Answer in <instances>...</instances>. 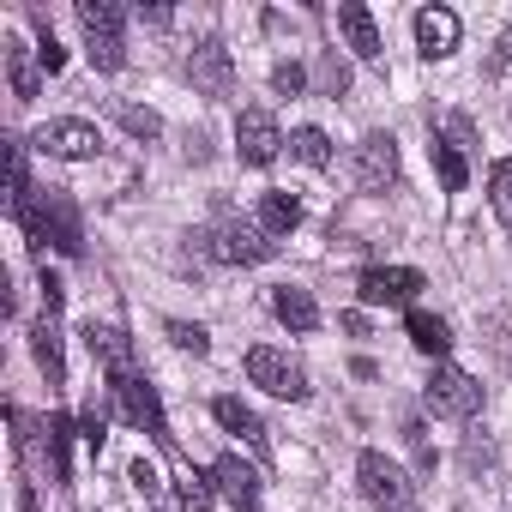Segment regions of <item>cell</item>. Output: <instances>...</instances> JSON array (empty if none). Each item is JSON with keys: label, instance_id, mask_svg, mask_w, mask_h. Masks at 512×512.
Listing matches in <instances>:
<instances>
[{"label": "cell", "instance_id": "obj_1", "mask_svg": "<svg viewBox=\"0 0 512 512\" xmlns=\"http://www.w3.org/2000/svg\"><path fill=\"white\" fill-rule=\"evenodd\" d=\"M19 223H25V235H31L37 247H61L67 260H79V253H85V223H79V211H73V199H67L61 187H49Z\"/></svg>", "mask_w": 512, "mask_h": 512}, {"label": "cell", "instance_id": "obj_2", "mask_svg": "<svg viewBox=\"0 0 512 512\" xmlns=\"http://www.w3.org/2000/svg\"><path fill=\"white\" fill-rule=\"evenodd\" d=\"M127 13L115 0H79V31H85V55L97 73H121L127 67V37H121Z\"/></svg>", "mask_w": 512, "mask_h": 512}, {"label": "cell", "instance_id": "obj_3", "mask_svg": "<svg viewBox=\"0 0 512 512\" xmlns=\"http://www.w3.org/2000/svg\"><path fill=\"white\" fill-rule=\"evenodd\" d=\"M199 241L211 247V260H223V266H266L272 253H278V241H272L260 223H247V217H223V223H211Z\"/></svg>", "mask_w": 512, "mask_h": 512}, {"label": "cell", "instance_id": "obj_4", "mask_svg": "<svg viewBox=\"0 0 512 512\" xmlns=\"http://www.w3.org/2000/svg\"><path fill=\"white\" fill-rule=\"evenodd\" d=\"M247 380H253V386H266V392L284 398V404H302V398H308V374H302V362H296L290 350H278V344H253V350H247Z\"/></svg>", "mask_w": 512, "mask_h": 512}, {"label": "cell", "instance_id": "obj_5", "mask_svg": "<svg viewBox=\"0 0 512 512\" xmlns=\"http://www.w3.org/2000/svg\"><path fill=\"white\" fill-rule=\"evenodd\" d=\"M356 482H362V494H368L380 512H410V500H416V482H410L386 452H362V458H356Z\"/></svg>", "mask_w": 512, "mask_h": 512}, {"label": "cell", "instance_id": "obj_6", "mask_svg": "<svg viewBox=\"0 0 512 512\" xmlns=\"http://www.w3.org/2000/svg\"><path fill=\"white\" fill-rule=\"evenodd\" d=\"M284 145H290V139H284V127H278L272 109H241V115H235V157H241L247 169L278 163Z\"/></svg>", "mask_w": 512, "mask_h": 512}, {"label": "cell", "instance_id": "obj_7", "mask_svg": "<svg viewBox=\"0 0 512 512\" xmlns=\"http://www.w3.org/2000/svg\"><path fill=\"white\" fill-rule=\"evenodd\" d=\"M422 404H428L434 416H446V422H464V416L482 410V386H476L464 368H434L428 386H422Z\"/></svg>", "mask_w": 512, "mask_h": 512}, {"label": "cell", "instance_id": "obj_8", "mask_svg": "<svg viewBox=\"0 0 512 512\" xmlns=\"http://www.w3.org/2000/svg\"><path fill=\"white\" fill-rule=\"evenodd\" d=\"M115 398H121V416H127L133 428H145L157 446H175V434H169V416H163V398H157V386H151L145 374H127V380H115Z\"/></svg>", "mask_w": 512, "mask_h": 512}, {"label": "cell", "instance_id": "obj_9", "mask_svg": "<svg viewBox=\"0 0 512 512\" xmlns=\"http://www.w3.org/2000/svg\"><path fill=\"white\" fill-rule=\"evenodd\" d=\"M416 290H422V272H410V266H368L356 278L362 308H410Z\"/></svg>", "mask_w": 512, "mask_h": 512}, {"label": "cell", "instance_id": "obj_10", "mask_svg": "<svg viewBox=\"0 0 512 512\" xmlns=\"http://www.w3.org/2000/svg\"><path fill=\"white\" fill-rule=\"evenodd\" d=\"M31 145H37V151H49V157L85 163V157H97V151H103V133H97L91 121L67 115V121H49V127H37V139H31Z\"/></svg>", "mask_w": 512, "mask_h": 512}, {"label": "cell", "instance_id": "obj_11", "mask_svg": "<svg viewBox=\"0 0 512 512\" xmlns=\"http://www.w3.org/2000/svg\"><path fill=\"white\" fill-rule=\"evenodd\" d=\"M187 79H193L199 97L223 103V97L235 91V61H229V49H223V43H199V49L187 55Z\"/></svg>", "mask_w": 512, "mask_h": 512}, {"label": "cell", "instance_id": "obj_12", "mask_svg": "<svg viewBox=\"0 0 512 512\" xmlns=\"http://www.w3.org/2000/svg\"><path fill=\"white\" fill-rule=\"evenodd\" d=\"M211 488H217L235 512H260V470L241 464L235 452H223V458L211 464Z\"/></svg>", "mask_w": 512, "mask_h": 512}, {"label": "cell", "instance_id": "obj_13", "mask_svg": "<svg viewBox=\"0 0 512 512\" xmlns=\"http://www.w3.org/2000/svg\"><path fill=\"white\" fill-rule=\"evenodd\" d=\"M356 181H362L368 193H386V187L398 181V139H392V133H368V139L356 145Z\"/></svg>", "mask_w": 512, "mask_h": 512}, {"label": "cell", "instance_id": "obj_14", "mask_svg": "<svg viewBox=\"0 0 512 512\" xmlns=\"http://www.w3.org/2000/svg\"><path fill=\"white\" fill-rule=\"evenodd\" d=\"M458 37H464V25H458L452 7H422L416 13V49H422V61H446L458 49Z\"/></svg>", "mask_w": 512, "mask_h": 512}, {"label": "cell", "instance_id": "obj_15", "mask_svg": "<svg viewBox=\"0 0 512 512\" xmlns=\"http://www.w3.org/2000/svg\"><path fill=\"white\" fill-rule=\"evenodd\" d=\"M85 350L109 368V380H127V374H139V362H133V338L121 332V326H85Z\"/></svg>", "mask_w": 512, "mask_h": 512}, {"label": "cell", "instance_id": "obj_16", "mask_svg": "<svg viewBox=\"0 0 512 512\" xmlns=\"http://www.w3.org/2000/svg\"><path fill=\"white\" fill-rule=\"evenodd\" d=\"M338 31H344V43H350L356 61H380L386 55L380 49V25H374V13L362 7V0H344V7H338Z\"/></svg>", "mask_w": 512, "mask_h": 512}, {"label": "cell", "instance_id": "obj_17", "mask_svg": "<svg viewBox=\"0 0 512 512\" xmlns=\"http://www.w3.org/2000/svg\"><path fill=\"white\" fill-rule=\"evenodd\" d=\"M7 85H13V103H37V91H43V61H37V49H25V43H7Z\"/></svg>", "mask_w": 512, "mask_h": 512}, {"label": "cell", "instance_id": "obj_18", "mask_svg": "<svg viewBox=\"0 0 512 512\" xmlns=\"http://www.w3.org/2000/svg\"><path fill=\"white\" fill-rule=\"evenodd\" d=\"M211 416H217V422H223L229 434H241V440H247L253 452H260V458L272 452V434H266V422L253 416V410H247L241 398H217V404H211Z\"/></svg>", "mask_w": 512, "mask_h": 512}, {"label": "cell", "instance_id": "obj_19", "mask_svg": "<svg viewBox=\"0 0 512 512\" xmlns=\"http://www.w3.org/2000/svg\"><path fill=\"white\" fill-rule=\"evenodd\" d=\"M272 314H278L290 332H314V326H320V302H314L302 284H284V290H272Z\"/></svg>", "mask_w": 512, "mask_h": 512}, {"label": "cell", "instance_id": "obj_20", "mask_svg": "<svg viewBox=\"0 0 512 512\" xmlns=\"http://www.w3.org/2000/svg\"><path fill=\"white\" fill-rule=\"evenodd\" d=\"M31 356H37V368L49 374V386H67V356H61V332H55V314H43V320L31 326Z\"/></svg>", "mask_w": 512, "mask_h": 512}, {"label": "cell", "instance_id": "obj_21", "mask_svg": "<svg viewBox=\"0 0 512 512\" xmlns=\"http://www.w3.org/2000/svg\"><path fill=\"white\" fill-rule=\"evenodd\" d=\"M296 223H302V199H296V193H284V187L260 193V229H266L272 241H284Z\"/></svg>", "mask_w": 512, "mask_h": 512}, {"label": "cell", "instance_id": "obj_22", "mask_svg": "<svg viewBox=\"0 0 512 512\" xmlns=\"http://www.w3.org/2000/svg\"><path fill=\"white\" fill-rule=\"evenodd\" d=\"M404 332H410V344H416L422 356H446V350H452V326H446L440 314H428V308H410Z\"/></svg>", "mask_w": 512, "mask_h": 512}, {"label": "cell", "instance_id": "obj_23", "mask_svg": "<svg viewBox=\"0 0 512 512\" xmlns=\"http://www.w3.org/2000/svg\"><path fill=\"white\" fill-rule=\"evenodd\" d=\"M428 157H434V175H440V187H446V193H464V181H470V163H464V151H458V145H446V139H434V145H428Z\"/></svg>", "mask_w": 512, "mask_h": 512}, {"label": "cell", "instance_id": "obj_24", "mask_svg": "<svg viewBox=\"0 0 512 512\" xmlns=\"http://www.w3.org/2000/svg\"><path fill=\"white\" fill-rule=\"evenodd\" d=\"M49 464H55V482H73V464H67V452H73V434H79V422L73 416H49Z\"/></svg>", "mask_w": 512, "mask_h": 512}, {"label": "cell", "instance_id": "obj_25", "mask_svg": "<svg viewBox=\"0 0 512 512\" xmlns=\"http://www.w3.org/2000/svg\"><path fill=\"white\" fill-rule=\"evenodd\" d=\"M290 157L308 163V169H326V163H332V139H326L320 127H296V133H290Z\"/></svg>", "mask_w": 512, "mask_h": 512}, {"label": "cell", "instance_id": "obj_26", "mask_svg": "<svg viewBox=\"0 0 512 512\" xmlns=\"http://www.w3.org/2000/svg\"><path fill=\"white\" fill-rule=\"evenodd\" d=\"M314 85H320V97H344V91H350V61H344L338 49H326V55L314 61Z\"/></svg>", "mask_w": 512, "mask_h": 512}, {"label": "cell", "instance_id": "obj_27", "mask_svg": "<svg viewBox=\"0 0 512 512\" xmlns=\"http://www.w3.org/2000/svg\"><path fill=\"white\" fill-rule=\"evenodd\" d=\"M211 476H199V470H181L175 476V500H181V512H211Z\"/></svg>", "mask_w": 512, "mask_h": 512}, {"label": "cell", "instance_id": "obj_28", "mask_svg": "<svg viewBox=\"0 0 512 512\" xmlns=\"http://www.w3.org/2000/svg\"><path fill=\"white\" fill-rule=\"evenodd\" d=\"M488 199H494V217L512 229V157H500V163L488 169Z\"/></svg>", "mask_w": 512, "mask_h": 512}, {"label": "cell", "instance_id": "obj_29", "mask_svg": "<svg viewBox=\"0 0 512 512\" xmlns=\"http://www.w3.org/2000/svg\"><path fill=\"white\" fill-rule=\"evenodd\" d=\"M115 121L133 133V139H157L163 133V121H157V109H139V103H115Z\"/></svg>", "mask_w": 512, "mask_h": 512}, {"label": "cell", "instance_id": "obj_30", "mask_svg": "<svg viewBox=\"0 0 512 512\" xmlns=\"http://www.w3.org/2000/svg\"><path fill=\"white\" fill-rule=\"evenodd\" d=\"M31 25H37V61H43V73H61V67H67V49L55 43L49 19H43V13H31Z\"/></svg>", "mask_w": 512, "mask_h": 512}, {"label": "cell", "instance_id": "obj_31", "mask_svg": "<svg viewBox=\"0 0 512 512\" xmlns=\"http://www.w3.org/2000/svg\"><path fill=\"white\" fill-rule=\"evenodd\" d=\"M163 332H169V344H175V350H187V356H205V350H211L205 326H193V320H169Z\"/></svg>", "mask_w": 512, "mask_h": 512}, {"label": "cell", "instance_id": "obj_32", "mask_svg": "<svg viewBox=\"0 0 512 512\" xmlns=\"http://www.w3.org/2000/svg\"><path fill=\"white\" fill-rule=\"evenodd\" d=\"M272 91H278V97H302V91H308V67H302V61H278V67H272Z\"/></svg>", "mask_w": 512, "mask_h": 512}, {"label": "cell", "instance_id": "obj_33", "mask_svg": "<svg viewBox=\"0 0 512 512\" xmlns=\"http://www.w3.org/2000/svg\"><path fill=\"white\" fill-rule=\"evenodd\" d=\"M79 440H85L91 452H103V440H109V422H103V410H85V416H79Z\"/></svg>", "mask_w": 512, "mask_h": 512}, {"label": "cell", "instance_id": "obj_34", "mask_svg": "<svg viewBox=\"0 0 512 512\" xmlns=\"http://www.w3.org/2000/svg\"><path fill=\"white\" fill-rule=\"evenodd\" d=\"M446 145H458V151H470V145H476V127H470V115H446Z\"/></svg>", "mask_w": 512, "mask_h": 512}, {"label": "cell", "instance_id": "obj_35", "mask_svg": "<svg viewBox=\"0 0 512 512\" xmlns=\"http://www.w3.org/2000/svg\"><path fill=\"white\" fill-rule=\"evenodd\" d=\"M37 290H43V314H61V302H67V284H61L49 266H43V284H37Z\"/></svg>", "mask_w": 512, "mask_h": 512}, {"label": "cell", "instance_id": "obj_36", "mask_svg": "<svg viewBox=\"0 0 512 512\" xmlns=\"http://www.w3.org/2000/svg\"><path fill=\"white\" fill-rule=\"evenodd\" d=\"M127 482H133V488H139V494H145V500H151V494H157V488H163V482H157V470H151V464H145V458H133V464H127Z\"/></svg>", "mask_w": 512, "mask_h": 512}, {"label": "cell", "instance_id": "obj_37", "mask_svg": "<svg viewBox=\"0 0 512 512\" xmlns=\"http://www.w3.org/2000/svg\"><path fill=\"white\" fill-rule=\"evenodd\" d=\"M506 61H512V31H506V37H500V43H494V61H488V73H500V67H506Z\"/></svg>", "mask_w": 512, "mask_h": 512}, {"label": "cell", "instance_id": "obj_38", "mask_svg": "<svg viewBox=\"0 0 512 512\" xmlns=\"http://www.w3.org/2000/svg\"><path fill=\"white\" fill-rule=\"evenodd\" d=\"M19 512H37V494H31V482L19 488Z\"/></svg>", "mask_w": 512, "mask_h": 512}]
</instances>
